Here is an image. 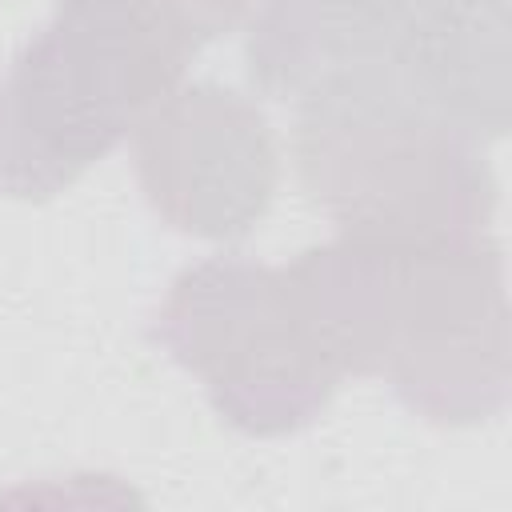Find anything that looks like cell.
<instances>
[{
    "label": "cell",
    "instance_id": "277c9868",
    "mask_svg": "<svg viewBox=\"0 0 512 512\" xmlns=\"http://www.w3.org/2000/svg\"><path fill=\"white\" fill-rule=\"evenodd\" d=\"M224 424L244 436H284L312 424L344 380L284 272L212 256L184 268L152 324Z\"/></svg>",
    "mask_w": 512,
    "mask_h": 512
},
{
    "label": "cell",
    "instance_id": "52a82bcc",
    "mask_svg": "<svg viewBox=\"0 0 512 512\" xmlns=\"http://www.w3.org/2000/svg\"><path fill=\"white\" fill-rule=\"evenodd\" d=\"M424 0H260L248 28V76L264 96L304 100L316 88L384 64Z\"/></svg>",
    "mask_w": 512,
    "mask_h": 512
},
{
    "label": "cell",
    "instance_id": "ba28073f",
    "mask_svg": "<svg viewBox=\"0 0 512 512\" xmlns=\"http://www.w3.org/2000/svg\"><path fill=\"white\" fill-rule=\"evenodd\" d=\"M168 8L188 28V36L204 44V40L232 32L240 20H248L260 8V0H168Z\"/></svg>",
    "mask_w": 512,
    "mask_h": 512
},
{
    "label": "cell",
    "instance_id": "5b68a950",
    "mask_svg": "<svg viewBox=\"0 0 512 512\" xmlns=\"http://www.w3.org/2000/svg\"><path fill=\"white\" fill-rule=\"evenodd\" d=\"M132 156L148 208L168 228L200 240L248 236L280 180L264 112L212 80L168 92L136 124Z\"/></svg>",
    "mask_w": 512,
    "mask_h": 512
},
{
    "label": "cell",
    "instance_id": "8992f818",
    "mask_svg": "<svg viewBox=\"0 0 512 512\" xmlns=\"http://www.w3.org/2000/svg\"><path fill=\"white\" fill-rule=\"evenodd\" d=\"M416 104L496 140L508 128V8L504 0H424L380 64Z\"/></svg>",
    "mask_w": 512,
    "mask_h": 512
},
{
    "label": "cell",
    "instance_id": "6da1fadb",
    "mask_svg": "<svg viewBox=\"0 0 512 512\" xmlns=\"http://www.w3.org/2000/svg\"><path fill=\"white\" fill-rule=\"evenodd\" d=\"M284 272L340 376H384L432 424H476L504 408L508 296L488 236H336Z\"/></svg>",
    "mask_w": 512,
    "mask_h": 512
},
{
    "label": "cell",
    "instance_id": "7a4b0ae2",
    "mask_svg": "<svg viewBox=\"0 0 512 512\" xmlns=\"http://www.w3.org/2000/svg\"><path fill=\"white\" fill-rule=\"evenodd\" d=\"M196 48L168 0H60L0 76V196L72 188L180 88Z\"/></svg>",
    "mask_w": 512,
    "mask_h": 512
},
{
    "label": "cell",
    "instance_id": "3957f363",
    "mask_svg": "<svg viewBox=\"0 0 512 512\" xmlns=\"http://www.w3.org/2000/svg\"><path fill=\"white\" fill-rule=\"evenodd\" d=\"M292 152L304 192L340 236H488L496 180L480 144L416 104L380 64L304 96Z\"/></svg>",
    "mask_w": 512,
    "mask_h": 512
}]
</instances>
